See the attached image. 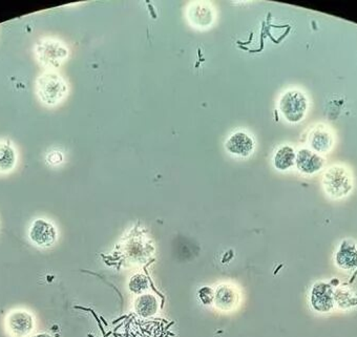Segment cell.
I'll return each instance as SVG.
<instances>
[{
	"label": "cell",
	"mask_w": 357,
	"mask_h": 337,
	"mask_svg": "<svg viewBox=\"0 0 357 337\" xmlns=\"http://www.w3.org/2000/svg\"><path fill=\"white\" fill-rule=\"evenodd\" d=\"M323 185L328 197L333 200H341L348 197L352 191V178L348 170L342 166H332L324 174Z\"/></svg>",
	"instance_id": "obj_1"
},
{
	"label": "cell",
	"mask_w": 357,
	"mask_h": 337,
	"mask_svg": "<svg viewBox=\"0 0 357 337\" xmlns=\"http://www.w3.org/2000/svg\"><path fill=\"white\" fill-rule=\"evenodd\" d=\"M36 318L25 308L12 309L5 317V329L10 337H30L35 334Z\"/></svg>",
	"instance_id": "obj_2"
},
{
	"label": "cell",
	"mask_w": 357,
	"mask_h": 337,
	"mask_svg": "<svg viewBox=\"0 0 357 337\" xmlns=\"http://www.w3.org/2000/svg\"><path fill=\"white\" fill-rule=\"evenodd\" d=\"M335 287L329 281H315L309 292L311 310L319 315L330 314L335 310Z\"/></svg>",
	"instance_id": "obj_3"
},
{
	"label": "cell",
	"mask_w": 357,
	"mask_h": 337,
	"mask_svg": "<svg viewBox=\"0 0 357 337\" xmlns=\"http://www.w3.org/2000/svg\"><path fill=\"white\" fill-rule=\"evenodd\" d=\"M37 92L45 104H57L67 94V84L55 73H45L37 80Z\"/></svg>",
	"instance_id": "obj_4"
},
{
	"label": "cell",
	"mask_w": 357,
	"mask_h": 337,
	"mask_svg": "<svg viewBox=\"0 0 357 337\" xmlns=\"http://www.w3.org/2000/svg\"><path fill=\"white\" fill-rule=\"evenodd\" d=\"M308 108L306 96L299 91H289L279 100V111L286 120L297 123L303 120Z\"/></svg>",
	"instance_id": "obj_5"
},
{
	"label": "cell",
	"mask_w": 357,
	"mask_h": 337,
	"mask_svg": "<svg viewBox=\"0 0 357 337\" xmlns=\"http://www.w3.org/2000/svg\"><path fill=\"white\" fill-rule=\"evenodd\" d=\"M30 241L36 247L47 249L55 245L58 233L53 224L45 219H37L32 223L29 231Z\"/></svg>",
	"instance_id": "obj_6"
},
{
	"label": "cell",
	"mask_w": 357,
	"mask_h": 337,
	"mask_svg": "<svg viewBox=\"0 0 357 337\" xmlns=\"http://www.w3.org/2000/svg\"><path fill=\"white\" fill-rule=\"evenodd\" d=\"M339 270L351 272L357 269V244L351 240H344L339 244L333 257Z\"/></svg>",
	"instance_id": "obj_7"
},
{
	"label": "cell",
	"mask_w": 357,
	"mask_h": 337,
	"mask_svg": "<svg viewBox=\"0 0 357 337\" xmlns=\"http://www.w3.org/2000/svg\"><path fill=\"white\" fill-rule=\"evenodd\" d=\"M37 55L41 62L47 67H58L67 57V49L59 43L45 41L37 47Z\"/></svg>",
	"instance_id": "obj_8"
},
{
	"label": "cell",
	"mask_w": 357,
	"mask_h": 337,
	"mask_svg": "<svg viewBox=\"0 0 357 337\" xmlns=\"http://www.w3.org/2000/svg\"><path fill=\"white\" fill-rule=\"evenodd\" d=\"M324 159L313 150L303 148L297 154L295 164L297 170L305 174H313L324 166Z\"/></svg>",
	"instance_id": "obj_9"
},
{
	"label": "cell",
	"mask_w": 357,
	"mask_h": 337,
	"mask_svg": "<svg viewBox=\"0 0 357 337\" xmlns=\"http://www.w3.org/2000/svg\"><path fill=\"white\" fill-rule=\"evenodd\" d=\"M214 304L222 311H230L239 304V292L233 287L224 283L214 291Z\"/></svg>",
	"instance_id": "obj_10"
},
{
	"label": "cell",
	"mask_w": 357,
	"mask_h": 337,
	"mask_svg": "<svg viewBox=\"0 0 357 337\" xmlns=\"http://www.w3.org/2000/svg\"><path fill=\"white\" fill-rule=\"evenodd\" d=\"M253 148H255V142L253 139L244 132H238L232 135L226 143L228 152L239 156H249Z\"/></svg>",
	"instance_id": "obj_11"
},
{
	"label": "cell",
	"mask_w": 357,
	"mask_h": 337,
	"mask_svg": "<svg viewBox=\"0 0 357 337\" xmlns=\"http://www.w3.org/2000/svg\"><path fill=\"white\" fill-rule=\"evenodd\" d=\"M335 310L350 311L357 308V293L349 287H335Z\"/></svg>",
	"instance_id": "obj_12"
},
{
	"label": "cell",
	"mask_w": 357,
	"mask_h": 337,
	"mask_svg": "<svg viewBox=\"0 0 357 337\" xmlns=\"http://www.w3.org/2000/svg\"><path fill=\"white\" fill-rule=\"evenodd\" d=\"M309 143L316 154L329 152L333 146L332 135L326 128H314L309 137Z\"/></svg>",
	"instance_id": "obj_13"
},
{
	"label": "cell",
	"mask_w": 357,
	"mask_h": 337,
	"mask_svg": "<svg viewBox=\"0 0 357 337\" xmlns=\"http://www.w3.org/2000/svg\"><path fill=\"white\" fill-rule=\"evenodd\" d=\"M295 159H297V154L291 146H281L275 152L273 164L277 170H287L295 165Z\"/></svg>",
	"instance_id": "obj_14"
},
{
	"label": "cell",
	"mask_w": 357,
	"mask_h": 337,
	"mask_svg": "<svg viewBox=\"0 0 357 337\" xmlns=\"http://www.w3.org/2000/svg\"><path fill=\"white\" fill-rule=\"evenodd\" d=\"M159 303L154 295L143 294L135 301V309L139 315L143 317H150L158 311Z\"/></svg>",
	"instance_id": "obj_15"
},
{
	"label": "cell",
	"mask_w": 357,
	"mask_h": 337,
	"mask_svg": "<svg viewBox=\"0 0 357 337\" xmlns=\"http://www.w3.org/2000/svg\"><path fill=\"white\" fill-rule=\"evenodd\" d=\"M16 164V152L11 146L0 143V172H9Z\"/></svg>",
	"instance_id": "obj_16"
},
{
	"label": "cell",
	"mask_w": 357,
	"mask_h": 337,
	"mask_svg": "<svg viewBox=\"0 0 357 337\" xmlns=\"http://www.w3.org/2000/svg\"><path fill=\"white\" fill-rule=\"evenodd\" d=\"M148 286H150V283H148V277L142 275H135L128 283L130 291L136 293V294H140V293L148 290Z\"/></svg>",
	"instance_id": "obj_17"
},
{
	"label": "cell",
	"mask_w": 357,
	"mask_h": 337,
	"mask_svg": "<svg viewBox=\"0 0 357 337\" xmlns=\"http://www.w3.org/2000/svg\"><path fill=\"white\" fill-rule=\"evenodd\" d=\"M198 297L204 305H211L214 299V291L210 287H202L198 291Z\"/></svg>",
	"instance_id": "obj_18"
},
{
	"label": "cell",
	"mask_w": 357,
	"mask_h": 337,
	"mask_svg": "<svg viewBox=\"0 0 357 337\" xmlns=\"http://www.w3.org/2000/svg\"><path fill=\"white\" fill-rule=\"evenodd\" d=\"M47 160H49V163L58 164L62 161V156H61L60 152H51Z\"/></svg>",
	"instance_id": "obj_19"
},
{
	"label": "cell",
	"mask_w": 357,
	"mask_h": 337,
	"mask_svg": "<svg viewBox=\"0 0 357 337\" xmlns=\"http://www.w3.org/2000/svg\"><path fill=\"white\" fill-rule=\"evenodd\" d=\"M30 337H51L49 333L47 332H41V333H35V334L32 335Z\"/></svg>",
	"instance_id": "obj_20"
}]
</instances>
